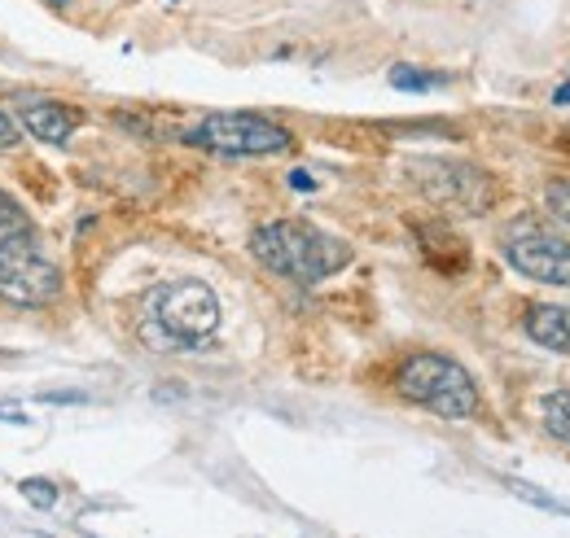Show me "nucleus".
Masks as SVG:
<instances>
[{
  "mask_svg": "<svg viewBox=\"0 0 570 538\" xmlns=\"http://www.w3.org/2000/svg\"><path fill=\"white\" fill-rule=\"evenodd\" d=\"M391 83L400 88V92H434L439 83H443V74H434L426 67H391Z\"/></svg>",
  "mask_w": 570,
  "mask_h": 538,
  "instance_id": "obj_11",
  "label": "nucleus"
},
{
  "mask_svg": "<svg viewBox=\"0 0 570 538\" xmlns=\"http://www.w3.org/2000/svg\"><path fill=\"white\" fill-rule=\"evenodd\" d=\"M250 255L268 271L294 280V285H316V280H325V276H334V271H343L352 263L347 241L321 232L307 219H277V223L255 228Z\"/></svg>",
  "mask_w": 570,
  "mask_h": 538,
  "instance_id": "obj_1",
  "label": "nucleus"
},
{
  "mask_svg": "<svg viewBox=\"0 0 570 538\" xmlns=\"http://www.w3.org/2000/svg\"><path fill=\"white\" fill-rule=\"evenodd\" d=\"M18 490H22V499H27L31 508H40V512H49V508L62 499L58 481H49V477H22V481H18Z\"/></svg>",
  "mask_w": 570,
  "mask_h": 538,
  "instance_id": "obj_12",
  "label": "nucleus"
},
{
  "mask_svg": "<svg viewBox=\"0 0 570 538\" xmlns=\"http://www.w3.org/2000/svg\"><path fill=\"white\" fill-rule=\"evenodd\" d=\"M18 119L45 145H67L79 128V110H71L67 101H27V106H18Z\"/></svg>",
  "mask_w": 570,
  "mask_h": 538,
  "instance_id": "obj_8",
  "label": "nucleus"
},
{
  "mask_svg": "<svg viewBox=\"0 0 570 538\" xmlns=\"http://www.w3.org/2000/svg\"><path fill=\"white\" fill-rule=\"evenodd\" d=\"M527 337L540 341L544 350L570 355V307H531V316H527Z\"/></svg>",
  "mask_w": 570,
  "mask_h": 538,
  "instance_id": "obj_9",
  "label": "nucleus"
},
{
  "mask_svg": "<svg viewBox=\"0 0 570 538\" xmlns=\"http://www.w3.org/2000/svg\"><path fill=\"white\" fill-rule=\"evenodd\" d=\"M13 145H18V123L0 110V149H13Z\"/></svg>",
  "mask_w": 570,
  "mask_h": 538,
  "instance_id": "obj_16",
  "label": "nucleus"
},
{
  "mask_svg": "<svg viewBox=\"0 0 570 538\" xmlns=\"http://www.w3.org/2000/svg\"><path fill=\"white\" fill-rule=\"evenodd\" d=\"M540 416H544V429L553 438H562L570 447V390H558V395H544L540 404Z\"/></svg>",
  "mask_w": 570,
  "mask_h": 538,
  "instance_id": "obj_10",
  "label": "nucleus"
},
{
  "mask_svg": "<svg viewBox=\"0 0 570 538\" xmlns=\"http://www.w3.org/2000/svg\"><path fill=\"white\" fill-rule=\"evenodd\" d=\"M189 145L212 149V153H228V158H268V153H285L294 145V136L282 123L250 114V110H233V114H207L194 132Z\"/></svg>",
  "mask_w": 570,
  "mask_h": 538,
  "instance_id": "obj_5",
  "label": "nucleus"
},
{
  "mask_svg": "<svg viewBox=\"0 0 570 538\" xmlns=\"http://www.w3.org/2000/svg\"><path fill=\"white\" fill-rule=\"evenodd\" d=\"M509 490H513L518 499H531V504H540V508H549V512H562V517H570V504L540 495V490H535V486H527V481H509Z\"/></svg>",
  "mask_w": 570,
  "mask_h": 538,
  "instance_id": "obj_14",
  "label": "nucleus"
},
{
  "mask_svg": "<svg viewBox=\"0 0 570 538\" xmlns=\"http://www.w3.org/2000/svg\"><path fill=\"white\" fill-rule=\"evenodd\" d=\"M395 390L409 399V404L426 407L443 420H470L479 411V386L474 377L448 359V355H413L404 359L400 377H395Z\"/></svg>",
  "mask_w": 570,
  "mask_h": 538,
  "instance_id": "obj_3",
  "label": "nucleus"
},
{
  "mask_svg": "<svg viewBox=\"0 0 570 538\" xmlns=\"http://www.w3.org/2000/svg\"><path fill=\"white\" fill-rule=\"evenodd\" d=\"M27 228H31V219L18 210L13 198L0 193V241H4V237H18V232H27Z\"/></svg>",
  "mask_w": 570,
  "mask_h": 538,
  "instance_id": "obj_13",
  "label": "nucleus"
},
{
  "mask_svg": "<svg viewBox=\"0 0 570 538\" xmlns=\"http://www.w3.org/2000/svg\"><path fill=\"white\" fill-rule=\"evenodd\" d=\"M0 420H4V425H27V416H22L18 407H4V404H0Z\"/></svg>",
  "mask_w": 570,
  "mask_h": 538,
  "instance_id": "obj_18",
  "label": "nucleus"
},
{
  "mask_svg": "<svg viewBox=\"0 0 570 538\" xmlns=\"http://www.w3.org/2000/svg\"><path fill=\"white\" fill-rule=\"evenodd\" d=\"M504 259L540 285H570V241L540 219H518L504 228Z\"/></svg>",
  "mask_w": 570,
  "mask_h": 538,
  "instance_id": "obj_7",
  "label": "nucleus"
},
{
  "mask_svg": "<svg viewBox=\"0 0 570 538\" xmlns=\"http://www.w3.org/2000/svg\"><path fill=\"white\" fill-rule=\"evenodd\" d=\"M553 106H570V83H567V88H558V92H553Z\"/></svg>",
  "mask_w": 570,
  "mask_h": 538,
  "instance_id": "obj_19",
  "label": "nucleus"
},
{
  "mask_svg": "<svg viewBox=\"0 0 570 538\" xmlns=\"http://www.w3.org/2000/svg\"><path fill=\"white\" fill-rule=\"evenodd\" d=\"M219 329V298L203 280H176L163 285L149 298V320H145V341L163 350H194Z\"/></svg>",
  "mask_w": 570,
  "mask_h": 538,
  "instance_id": "obj_2",
  "label": "nucleus"
},
{
  "mask_svg": "<svg viewBox=\"0 0 570 538\" xmlns=\"http://www.w3.org/2000/svg\"><path fill=\"white\" fill-rule=\"evenodd\" d=\"M289 189H303L307 193V189H316V180L307 171H289Z\"/></svg>",
  "mask_w": 570,
  "mask_h": 538,
  "instance_id": "obj_17",
  "label": "nucleus"
},
{
  "mask_svg": "<svg viewBox=\"0 0 570 538\" xmlns=\"http://www.w3.org/2000/svg\"><path fill=\"white\" fill-rule=\"evenodd\" d=\"M62 293V271L40 250L36 228L0 241V302L9 307H49Z\"/></svg>",
  "mask_w": 570,
  "mask_h": 538,
  "instance_id": "obj_4",
  "label": "nucleus"
},
{
  "mask_svg": "<svg viewBox=\"0 0 570 538\" xmlns=\"http://www.w3.org/2000/svg\"><path fill=\"white\" fill-rule=\"evenodd\" d=\"M544 202H549V210H553L562 223H570V180H553V185L544 189Z\"/></svg>",
  "mask_w": 570,
  "mask_h": 538,
  "instance_id": "obj_15",
  "label": "nucleus"
},
{
  "mask_svg": "<svg viewBox=\"0 0 570 538\" xmlns=\"http://www.w3.org/2000/svg\"><path fill=\"white\" fill-rule=\"evenodd\" d=\"M413 185L426 193L439 210H456V215H483L488 206L497 202L492 180L470 167V162H452V158H417L409 162Z\"/></svg>",
  "mask_w": 570,
  "mask_h": 538,
  "instance_id": "obj_6",
  "label": "nucleus"
}]
</instances>
